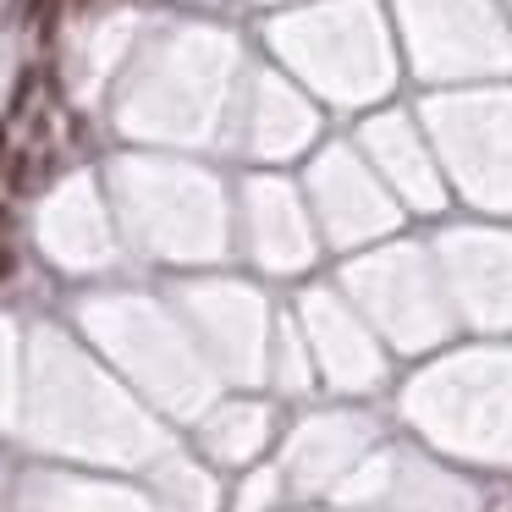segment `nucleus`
Listing matches in <instances>:
<instances>
[{
  "label": "nucleus",
  "instance_id": "f257e3e1",
  "mask_svg": "<svg viewBox=\"0 0 512 512\" xmlns=\"http://www.w3.org/2000/svg\"><path fill=\"white\" fill-rule=\"evenodd\" d=\"M12 270H17V254H12V248H6V243H0V281L12 276Z\"/></svg>",
  "mask_w": 512,
  "mask_h": 512
},
{
  "label": "nucleus",
  "instance_id": "f03ea898",
  "mask_svg": "<svg viewBox=\"0 0 512 512\" xmlns=\"http://www.w3.org/2000/svg\"><path fill=\"white\" fill-rule=\"evenodd\" d=\"M0 166H6V122H0Z\"/></svg>",
  "mask_w": 512,
  "mask_h": 512
}]
</instances>
